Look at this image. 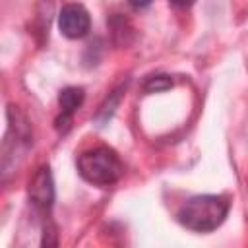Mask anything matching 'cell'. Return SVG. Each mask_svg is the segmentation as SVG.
<instances>
[{"label":"cell","instance_id":"1","mask_svg":"<svg viewBox=\"0 0 248 248\" xmlns=\"http://www.w3.org/2000/svg\"><path fill=\"white\" fill-rule=\"evenodd\" d=\"M231 209V200L223 194H203L194 196L180 205L176 219L190 231L209 232L215 231L227 217Z\"/></svg>","mask_w":248,"mask_h":248},{"label":"cell","instance_id":"2","mask_svg":"<svg viewBox=\"0 0 248 248\" xmlns=\"http://www.w3.org/2000/svg\"><path fill=\"white\" fill-rule=\"evenodd\" d=\"M78 170L91 184L110 186L124 174V165L110 147L101 145L87 149L78 157Z\"/></svg>","mask_w":248,"mask_h":248},{"label":"cell","instance_id":"3","mask_svg":"<svg viewBox=\"0 0 248 248\" xmlns=\"http://www.w3.org/2000/svg\"><path fill=\"white\" fill-rule=\"evenodd\" d=\"M91 27L89 12L81 4H66L58 14V29L68 39H81Z\"/></svg>","mask_w":248,"mask_h":248},{"label":"cell","instance_id":"4","mask_svg":"<svg viewBox=\"0 0 248 248\" xmlns=\"http://www.w3.org/2000/svg\"><path fill=\"white\" fill-rule=\"evenodd\" d=\"M29 198L37 209H41V211L50 209V205L54 202V184H52L48 167L39 169V172L33 176V180L29 184Z\"/></svg>","mask_w":248,"mask_h":248},{"label":"cell","instance_id":"5","mask_svg":"<svg viewBox=\"0 0 248 248\" xmlns=\"http://www.w3.org/2000/svg\"><path fill=\"white\" fill-rule=\"evenodd\" d=\"M83 103V89L79 87H66L60 91L58 105H60V114L56 118V128L58 130H68L72 116Z\"/></svg>","mask_w":248,"mask_h":248},{"label":"cell","instance_id":"6","mask_svg":"<svg viewBox=\"0 0 248 248\" xmlns=\"http://www.w3.org/2000/svg\"><path fill=\"white\" fill-rule=\"evenodd\" d=\"M172 85V81L167 78V76H155V78H149L143 85V89L147 93H153V91H163V89H169Z\"/></svg>","mask_w":248,"mask_h":248},{"label":"cell","instance_id":"7","mask_svg":"<svg viewBox=\"0 0 248 248\" xmlns=\"http://www.w3.org/2000/svg\"><path fill=\"white\" fill-rule=\"evenodd\" d=\"M134 8H145V6H149L151 4V0H128Z\"/></svg>","mask_w":248,"mask_h":248},{"label":"cell","instance_id":"8","mask_svg":"<svg viewBox=\"0 0 248 248\" xmlns=\"http://www.w3.org/2000/svg\"><path fill=\"white\" fill-rule=\"evenodd\" d=\"M174 6H180V8H188V6H192L196 0H170Z\"/></svg>","mask_w":248,"mask_h":248}]
</instances>
